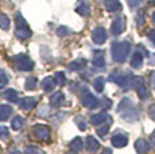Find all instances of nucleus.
Wrapping results in <instances>:
<instances>
[{
  "mask_svg": "<svg viewBox=\"0 0 155 154\" xmlns=\"http://www.w3.org/2000/svg\"><path fill=\"white\" fill-rule=\"evenodd\" d=\"M117 111L121 114L123 119L128 120V122H134L138 119V111H136L135 105L132 104L130 99H123L120 104L117 105Z\"/></svg>",
  "mask_w": 155,
  "mask_h": 154,
  "instance_id": "1",
  "label": "nucleus"
},
{
  "mask_svg": "<svg viewBox=\"0 0 155 154\" xmlns=\"http://www.w3.org/2000/svg\"><path fill=\"white\" fill-rule=\"evenodd\" d=\"M131 43L127 41H121V42H115L112 45V57L116 62H124L127 60V55L130 53Z\"/></svg>",
  "mask_w": 155,
  "mask_h": 154,
  "instance_id": "2",
  "label": "nucleus"
},
{
  "mask_svg": "<svg viewBox=\"0 0 155 154\" xmlns=\"http://www.w3.org/2000/svg\"><path fill=\"white\" fill-rule=\"evenodd\" d=\"M15 23H16V30H15V35L19 39H27L31 37V28L27 25L26 19L22 16L20 12L15 14Z\"/></svg>",
  "mask_w": 155,
  "mask_h": 154,
  "instance_id": "3",
  "label": "nucleus"
},
{
  "mask_svg": "<svg viewBox=\"0 0 155 154\" xmlns=\"http://www.w3.org/2000/svg\"><path fill=\"white\" fill-rule=\"evenodd\" d=\"M12 61H14L15 69L20 70V72H27V70H31L32 68H34V62H32V60L27 54L15 55L12 58Z\"/></svg>",
  "mask_w": 155,
  "mask_h": 154,
  "instance_id": "4",
  "label": "nucleus"
},
{
  "mask_svg": "<svg viewBox=\"0 0 155 154\" xmlns=\"http://www.w3.org/2000/svg\"><path fill=\"white\" fill-rule=\"evenodd\" d=\"M32 135L39 141H49L50 138V129L45 124H37L32 127Z\"/></svg>",
  "mask_w": 155,
  "mask_h": 154,
  "instance_id": "5",
  "label": "nucleus"
},
{
  "mask_svg": "<svg viewBox=\"0 0 155 154\" xmlns=\"http://www.w3.org/2000/svg\"><path fill=\"white\" fill-rule=\"evenodd\" d=\"M111 80H113L116 84H119L123 88H130L131 85L134 84V77L131 75H120V73H116V75L111 76Z\"/></svg>",
  "mask_w": 155,
  "mask_h": 154,
  "instance_id": "6",
  "label": "nucleus"
},
{
  "mask_svg": "<svg viewBox=\"0 0 155 154\" xmlns=\"http://www.w3.org/2000/svg\"><path fill=\"white\" fill-rule=\"evenodd\" d=\"M134 87H135L136 92H138L139 97L140 99H147L148 97V91H147V87L144 84V80L142 77H134Z\"/></svg>",
  "mask_w": 155,
  "mask_h": 154,
  "instance_id": "7",
  "label": "nucleus"
},
{
  "mask_svg": "<svg viewBox=\"0 0 155 154\" xmlns=\"http://www.w3.org/2000/svg\"><path fill=\"white\" fill-rule=\"evenodd\" d=\"M92 41L96 45H103L107 41V31L104 27H96L92 32Z\"/></svg>",
  "mask_w": 155,
  "mask_h": 154,
  "instance_id": "8",
  "label": "nucleus"
},
{
  "mask_svg": "<svg viewBox=\"0 0 155 154\" xmlns=\"http://www.w3.org/2000/svg\"><path fill=\"white\" fill-rule=\"evenodd\" d=\"M124 30H126V19L121 18V16L116 18V19L112 22V26H111L112 34L113 35H120Z\"/></svg>",
  "mask_w": 155,
  "mask_h": 154,
  "instance_id": "9",
  "label": "nucleus"
},
{
  "mask_svg": "<svg viewBox=\"0 0 155 154\" xmlns=\"http://www.w3.org/2000/svg\"><path fill=\"white\" fill-rule=\"evenodd\" d=\"M82 105H85L86 108H96L99 105V99L93 93L85 91L84 96H82Z\"/></svg>",
  "mask_w": 155,
  "mask_h": 154,
  "instance_id": "10",
  "label": "nucleus"
},
{
  "mask_svg": "<svg viewBox=\"0 0 155 154\" xmlns=\"http://www.w3.org/2000/svg\"><path fill=\"white\" fill-rule=\"evenodd\" d=\"M37 103H38V100L35 99V97H23V99H20V100H18V104H19V108H22V109H25V111H30V109H32L37 105Z\"/></svg>",
  "mask_w": 155,
  "mask_h": 154,
  "instance_id": "11",
  "label": "nucleus"
},
{
  "mask_svg": "<svg viewBox=\"0 0 155 154\" xmlns=\"http://www.w3.org/2000/svg\"><path fill=\"white\" fill-rule=\"evenodd\" d=\"M128 143V138L123 132H115V135L112 137V145L116 147H124Z\"/></svg>",
  "mask_w": 155,
  "mask_h": 154,
  "instance_id": "12",
  "label": "nucleus"
},
{
  "mask_svg": "<svg viewBox=\"0 0 155 154\" xmlns=\"http://www.w3.org/2000/svg\"><path fill=\"white\" fill-rule=\"evenodd\" d=\"M55 85H57V81L54 77H45L42 82H41V88L43 91H46V92H51L55 88Z\"/></svg>",
  "mask_w": 155,
  "mask_h": 154,
  "instance_id": "13",
  "label": "nucleus"
},
{
  "mask_svg": "<svg viewBox=\"0 0 155 154\" xmlns=\"http://www.w3.org/2000/svg\"><path fill=\"white\" fill-rule=\"evenodd\" d=\"M85 66H86V60H84V58H78V60H74L70 64H68V69L73 70V72H80Z\"/></svg>",
  "mask_w": 155,
  "mask_h": 154,
  "instance_id": "14",
  "label": "nucleus"
},
{
  "mask_svg": "<svg viewBox=\"0 0 155 154\" xmlns=\"http://www.w3.org/2000/svg\"><path fill=\"white\" fill-rule=\"evenodd\" d=\"M64 102H65V95L62 92H55L50 97V104L53 107H59V105L64 104Z\"/></svg>",
  "mask_w": 155,
  "mask_h": 154,
  "instance_id": "15",
  "label": "nucleus"
},
{
  "mask_svg": "<svg viewBox=\"0 0 155 154\" xmlns=\"http://www.w3.org/2000/svg\"><path fill=\"white\" fill-rule=\"evenodd\" d=\"M99 147H100V143L94 137L91 135V137L86 138V149H88L89 153H96L99 150Z\"/></svg>",
  "mask_w": 155,
  "mask_h": 154,
  "instance_id": "16",
  "label": "nucleus"
},
{
  "mask_svg": "<svg viewBox=\"0 0 155 154\" xmlns=\"http://www.w3.org/2000/svg\"><path fill=\"white\" fill-rule=\"evenodd\" d=\"M108 118L109 116L107 112H99V114L92 115L91 122H92V124H94V126H99V124H103L105 120H108Z\"/></svg>",
  "mask_w": 155,
  "mask_h": 154,
  "instance_id": "17",
  "label": "nucleus"
},
{
  "mask_svg": "<svg viewBox=\"0 0 155 154\" xmlns=\"http://www.w3.org/2000/svg\"><path fill=\"white\" fill-rule=\"evenodd\" d=\"M143 65V54L140 53V50L134 53L132 58H131V66L135 68V69H139Z\"/></svg>",
  "mask_w": 155,
  "mask_h": 154,
  "instance_id": "18",
  "label": "nucleus"
},
{
  "mask_svg": "<svg viewBox=\"0 0 155 154\" xmlns=\"http://www.w3.org/2000/svg\"><path fill=\"white\" fill-rule=\"evenodd\" d=\"M104 4H105L107 11H109V12H115V11L121 10V3L119 0H105Z\"/></svg>",
  "mask_w": 155,
  "mask_h": 154,
  "instance_id": "19",
  "label": "nucleus"
},
{
  "mask_svg": "<svg viewBox=\"0 0 155 154\" xmlns=\"http://www.w3.org/2000/svg\"><path fill=\"white\" fill-rule=\"evenodd\" d=\"M135 147L140 154H144L150 150V143H148L146 139H138L135 142Z\"/></svg>",
  "mask_w": 155,
  "mask_h": 154,
  "instance_id": "20",
  "label": "nucleus"
},
{
  "mask_svg": "<svg viewBox=\"0 0 155 154\" xmlns=\"http://www.w3.org/2000/svg\"><path fill=\"white\" fill-rule=\"evenodd\" d=\"M2 96L4 97L5 100H8V102H12V103H15V102H18V92L15 89H5V91H3L2 92Z\"/></svg>",
  "mask_w": 155,
  "mask_h": 154,
  "instance_id": "21",
  "label": "nucleus"
},
{
  "mask_svg": "<svg viewBox=\"0 0 155 154\" xmlns=\"http://www.w3.org/2000/svg\"><path fill=\"white\" fill-rule=\"evenodd\" d=\"M76 11H77V14H80V15L88 16L89 12H91V8H89V4L86 2H80L78 5L76 7Z\"/></svg>",
  "mask_w": 155,
  "mask_h": 154,
  "instance_id": "22",
  "label": "nucleus"
},
{
  "mask_svg": "<svg viewBox=\"0 0 155 154\" xmlns=\"http://www.w3.org/2000/svg\"><path fill=\"white\" fill-rule=\"evenodd\" d=\"M12 114V108L10 105H0V122H4Z\"/></svg>",
  "mask_w": 155,
  "mask_h": 154,
  "instance_id": "23",
  "label": "nucleus"
},
{
  "mask_svg": "<svg viewBox=\"0 0 155 154\" xmlns=\"http://www.w3.org/2000/svg\"><path fill=\"white\" fill-rule=\"evenodd\" d=\"M93 65L96 68H104L105 66V58H104V55H103V53H97L96 55H94V58H93Z\"/></svg>",
  "mask_w": 155,
  "mask_h": 154,
  "instance_id": "24",
  "label": "nucleus"
},
{
  "mask_svg": "<svg viewBox=\"0 0 155 154\" xmlns=\"http://www.w3.org/2000/svg\"><path fill=\"white\" fill-rule=\"evenodd\" d=\"M25 126V119H23L22 116H15L12 119V122H11V127H12L14 130H20L22 127Z\"/></svg>",
  "mask_w": 155,
  "mask_h": 154,
  "instance_id": "25",
  "label": "nucleus"
},
{
  "mask_svg": "<svg viewBox=\"0 0 155 154\" xmlns=\"http://www.w3.org/2000/svg\"><path fill=\"white\" fill-rule=\"evenodd\" d=\"M37 87H38V79L37 77H28V79L26 80L25 88L27 91H32V89H35Z\"/></svg>",
  "mask_w": 155,
  "mask_h": 154,
  "instance_id": "26",
  "label": "nucleus"
},
{
  "mask_svg": "<svg viewBox=\"0 0 155 154\" xmlns=\"http://www.w3.org/2000/svg\"><path fill=\"white\" fill-rule=\"evenodd\" d=\"M82 146H84V142H82L81 138H76V139H73V141L70 142V149L74 150V152H78V150H81Z\"/></svg>",
  "mask_w": 155,
  "mask_h": 154,
  "instance_id": "27",
  "label": "nucleus"
},
{
  "mask_svg": "<svg viewBox=\"0 0 155 154\" xmlns=\"http://www.w3.org/2000/svg\"><path fill=\"white\" fill-rule=\"evenodd\" d=\"M104 84H105L104 77H97V79H94V81H93V87H94V89H96L97 92H103Z\"/></svg>",
  "mask_w": 155,
  "mask_h": 154,
  "instance_id": "28",
  "label": "nucleus"
},
{
  "mask_svg": "<svg viewBox=\"0 0 155 154\" xmlns=\"http://www.w3.org/2000/svg\"><path fill=\"white\" fill-rule=\"evenodd\" d=\"M0 27L3 30H8L10 28V18L4 14H0Z\"/></svg>",
  "mask_w": 155,
  "mask_h": 154,
  "instance_id": "29",
  "label": "nucleus"
},
{
  "mask_svg": "<svg viewBox=\"0 0 155 154\" xmlns=\"http://www.w3.org/2000/svg\"><path fill=\"white\" fill-rule=\"evenodd\" d=\"M111 123H112V119H109V122L107 124H104L103 127H100V129H97V135H100L101 138H104L107 135V132L109 131V127H111Z\"/></svg>",
  "mask_w": 155,
  "mask_h": 154,
  "instance_id": "30",
  "label": "nucleus"
},
{
  "mask_svg": "<svg viewBox=\"0 0 155 154\" xmlns=\"http://www.w3.org/2000/svg\"><path fill=\"white\" fill-rule=\"evenodd\" d=\"M54 79H55V81H57V84L58 85H65L66 84V76H65V73L57 72L54 75Z\"/></svg>",
  "mask_w": 155,
  "mask_h": 154,
  "instance_id": "31",
  "label": "nucleus"
},
{
  "mask_svg": "<svg viewBox=\"0 0 155 154\" xmlns=\"http://www.w3.org/2000/svg\"><path fill=\"white\" fill-rule=\"evenodd\" d=\"M70 34V30L66 27V26H59L58 28H57V35L58 37H66V35H69Z\"/></svg>",
  "mask_w": 155,
  "mask_h": 154,
  "instance_id": "32",
  "label": "nucleus"
},
{
  "mask_svg": "<svg viewBox=\"0 0 155 154\" xmlns=\"http://www.w3.org/2000/svg\"><path fill=\"white\" fill-rule=\"evenodd\" d=\"M76 123H77V126H78L80 130H82V131L86 130V123H85V120L82 116H76Z\"/></svg>",
  "mask_w": 155,
  "mask_h": 154,
  "instance_id": "33",
  "label": "nucleus"
},
{
  "mask_svg": "<svg viewBox=\"0 0 155 154\" xmlns=\"http://www.w3.org/2000/svg\"><path fill=\"white\" fill-rule=\"evenodd\" d=\"M26 154H43V152L35 146H27L26 147Z\"/></svg>",
  "mask_w": 155,
  "mask_h": 154,
  "instance_id": "34",
  "label": "nucleus"
},
{
  "mask_svg": "<svg viewBox=\"0 0 155 154\" xmlns=\"http://www.w3.org/2000/svg\"><path fill=\"white\" fill-rule=\"evenodd\" d=\"M10 137V131H8L7 127L0 126V139H7Z\"/></svg>",
  "mask_w": 155,
  "mask_h": 154,
  "instance_id": "35",
  "label": "nucleus"
},
{
  "mask_svg": "<svg viewBox=\"0 0 155 154\" xmlns=\"http://www.w3.org/2000/svg\"><path fill=\"white\" fill-rule=\"evenodd\" d=\"M8 82V76L4 72H0V88H3Z\"/></svg>",
  "mask_w": 155,
  "mask_h": 154,
  "instance_id": "36",
  "label": "nucleus"
},
{
  "mask_svg": "<svg viewBox=\"0 0 155 154\" xmlns=\"http://www.w3.org/2000/svg\"><path fill=\"white\" fill-rule=\"evenodd\" d=\"M47 114H49V107H42L39 108V111H38V116H47Z\"/></svg>",
  "mask_w": 155,
  "mask_h": 154,
  "instance_id": "37",
  "label": "nucleus"
},
{
  "mask_svg": "<svg viewBox=\"0 0 155 154\" xmlns=\"http://www.w3.org/2000/svg\"><path fill=\"white\" fill-rule=\"evenodd\" d=\"M148 115L153 120H155V104H153L150 108H148Z\"/></svg>",
  "mask_w": 155,
  "mask_h": 154,
  "instance_id": "38",
  "label": "nucleus"
},
{
  "mask_svg": "<svg viewBox=\"0 0 155 154\" xmlns=\"http://www.w3.org/2000/svg\"><path fill=\"white\" fill-rule=\"evenodd\" d=\"M143 15H144L143 12L138 14V18H136V23H138V25H142V23L144 22V16H143Z\"/></svg>",
  "mask_w": 155,
  "mask_h": 154,
  "instance_id": "39",
  "label": "nucleus"
},
{
  "mask_svg": "<svg viewBox=\"0 0 155 154\" xmlns=\"http://www.w3.org/2000/svg\"><path fill=\"white\" fill-rule=\"evenodd\" d=\"M148 38H150V41H151V42H153L154 45H155V28H154V30H151L150 32H148Z\"/></svg>",
  "mask_w": 155,
  "mask_h": 154,
  "instance_id": "40",
  "label": "nucleus"
},
{
  "mask_svg": "<svg viewBox=\"0 0 155 154\" xmlns=\"http://www.w3.org/2000/svg\"><path fill=\"white\" fill-rule=\"evenodd\" d=\"M111 100H109V99H103V107L104 108H109V107H111Z\"/></svg>",
  "mask_w": 155,
  "mask_h": 154,
  "instance_id": "41",
  "label": "nucleus"
},
{
  "mask_svg": "<svg viewBox=\"0 0 155 154\" xmlns=\"http://www.w3.org/2000/svg\"><path fill=\"white\" fill-rule=\"evenodd\" d=\"M140 2L142 0H128V4H130V7H136Z\"/></svg>",
  "mask_w": 155,
  "mask_h": 154,
  "instance_id": "42",
  "label": "nucleus"
},
{
  "mask_svg": "<svg viewBox=\"0 0 155 154\" xmlns=\"http://www.w3.org/2000/svg\"><path fill=\"white\" fill-rule=\"evenodd\" d=\"M150 84H151V87L155 89V70L153 73H151V77H150Z\"/></svg>",
  "mask_w": 155,
  "mask_h": 154,
  "instance_id": "43",
  "label": "nucleus"
},
{
  "mask_svg": "<svg viewBox=\"0 0 155 154\" xmlns=\"http://www.w3.org/2000/svg\"><path fill=\"white\" fill-rule=\"evenodd\" d=\"M64 118H65V114L62 112V114H59V115H58V118H57V119H53V122H54V124H58V123H59V120H62Z\"/></svg>",
  "mask_w": 155,
  "mask_h": 154,
  "instance_id": "44",
  "label": "nucleus"
},
{
  "mask_svg": "<svg viewBox=\"0 0 155 154\" xmlns=\"http://www.w3.org/2000/svg\"><path fill=\"white\" fill-rule=\"evenodd\" d=\"M148 64H150V65H155V54H151V57H150V61H148Z\"/></svg>",
  "mask_w": 155,
  "mask_h": 154,
  "instance_id": "45",
  "label": "nucleus"
},
{
  "mask_svg": "<svg viewBox=\"0 0 155 154\" xmlns=\"http://www.w3.org/2000/svg\"><path fill=\"white\" fill-rule=\"evenodd\" d=\"M150 139H151V143H153V145H154V146H155V130H154V131H153V134H151V137H150Z\"/></svg>",
  "mask_w": 155,
  "mask_h": 154,
  "instance_id": "46",
  "label": "nucleus"
},
{
  "mask_svg": "<svg viewBox=\"0 0 155 154\" xmlns=\"http://www.w3.org/2000/svg\"><path fill=\"white\" fill-rule=\"evenodd\" d=\"M103 154H112V152H111L109 149H105V150L103 152Z\"/></svg>",
  "mask_w": 155,
  "mask_h": 154,
  "instance_id": "47",
  "label": "nucleus"
},
{
  "mask_svg": "<svg viewBox=\"0 0 155 154\" xmlns=\"http://www.w3.org/2000/svg\"><path fill=\"white\" fill-rule=\"evenodd\" d=\"M10 154H20V152H18V150H14V152H11Z\"/></svg>",
  "mask_w": 155,
  "mask_h": 154,
  "instance_id": "48",
  "label": "nucleus"
},
{
  "mask_svg": "<svg viewBox=\"0 0 155 154\" xmlns=\"http://www.w3.org/2000/svg\"><path fill=\"white\" fill-rule=\"evenodd\" d=\"M153 20H154V23H155V11L153 12Z\"/></svg>",
  "mask_w": 155,
  "mask_h": 154,
  "instance_id": "49",
  "label": "nucleus"
},
{
  "mask_svg": "<svg viewBox=\"0 0 155 154\" xmlns=\"http://www.w3.org/2000/svg\"><path fill=\"white\" fill-rule=\"evenodd\" d=\"M69 154H73V153H69Z\"/></svg>",
  "mask_w": 155,
  "mask_h": 154,
  "instance_id": "50",
  "label": "nucleus"
}]
</instances>
